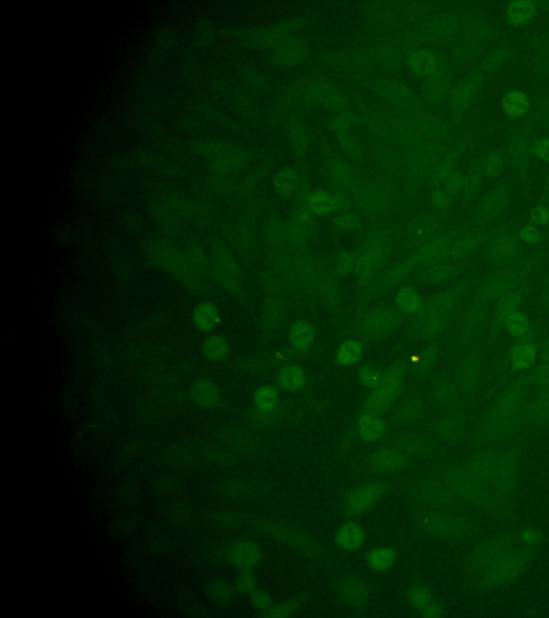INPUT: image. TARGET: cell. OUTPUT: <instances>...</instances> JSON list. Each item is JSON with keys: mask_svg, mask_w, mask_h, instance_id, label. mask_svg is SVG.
I'll use <instances>...</instances> for the list:
<instances>
[{"mask_svg": "<svg viewBox=\"0 0 549 618\" xmlns=\"http://www.w3.org/2000/svg\"><path fill=\"white\" fill-rule=\"evenodd\" d=\"M229 562L240 571L252 570L262 560V551L250 540H240L233 543L227 553Z\"/></svg>", "mask_w": 549, "mask_h": 618, "instance_id": "6", "label": "cell"}, {"mask_svg": "<svg viewBox=\"0 0 549 618\" xmlns=\"http://www.w3.org/2000/svg\"><path fill=\"white\" fill-rule=\"evenodd\" d=\"M280 313L281 311L278 303H273V302L269 303V306L267 309V315H265L267 327L275 324L278 321V319H280Z\"/></svg>", "mask_w": 549, "mask_h": 618, "instance_id": "37", "label": "cell"}, {"mask_svg": "<svg viewBox=\"0 0 549 618\" xmlns=\"http://www.w3.org/2000/svg\"><path fill=\"white\" fill-rule=\"evenodd\" d=\"M235 587L225 580H214L208 586V596L218 604H225L233 597Z\"/></svg>", "mask_w": 549, "mask_h": 618, "instance_id": "22", "label": "cell"}, {"mask_svg": "<svg viewBox=\"0 0 549 618\" xmlns=\"http://www.w3.org/2000/svg\"><path fill=\"white\" fill-rule=\"evenodd\" d=\"M357 260H355L353 254L350 252H340L335 261V271L341 276H346L348 274L351 273L357 269Z\"/></svg>", "mask_w": 549, "mask_h": 618, "instance_id": "31", "label": "cell"}, {"mask_svg": "<svg viewBox=\"0 0 549 618\" xmlns=\"http://www.w3.org/2000/svg\"><path fill=\"white\" fill-rule=\"evenodd\" d=\"M405 377V368L403 365L396 364L386 369L380 384L365 401V409L380 415L391 408L401 393Z\"/></svg>", "mask_w": 549, "mask_h": 618, "instance_id": "1", "label": "cell"}, {"mask_svg": "<svg viewBox=\"0 0 549 618\" xmlns=\"http://www.w3.org/2000/svg\"><path fill=\"white\" fill-rule=\"evenodd\" d=\"M250 602L256 610H260V611H267L271 606V596L267 594V591H260V589H256L250 595Z\"/></svg>", "mask_w": 549, "mask_h": 618, "instance_id": "34", "label": "cell"}, {"mask_svg": "<svg viewBox=\"0 0 549 618\" xmlns=\"http://www.w3.org/2000/svg\"><path fill=\"white\" fill-rule=\"evenodd\" d=\"M339 594L346 604L355 608H363L369 602V589L364 582L357 577H348L339 587Z\"/></svg>", "mask_w": 549, "mask_h": 618, "instance_id": "9", "label": "cell"}, {"mask_svg": "<svg viewBox=\"0 0 549 618\" xmlns=\"http://www.w3.org/2000/svg\"><path fill=\"white\" fill-rule=\"evenodd\" d=\"M317 285H319L321 296L324 298L325 301L330 304L337 302L338 298H339L340 288L337 279L332 273L322 274L319 278Z\"/></svg>", "mask_w": 549, "mask_h": 618, "instance_id": "23", "label": "cell"}, {"mask_svg": "<svg viewBox=\"0 0 549 618\" xmlns=\"http://www.w3.org/2000/svg\"><path fill=\"white\" fill-rule=\"evenodd\" d=\"M537 231L535 230V228L533 227H527L522 230V239H525L527 242L533 243L537 240Z\"/></svg>", "mask_w": 549, "mask_h": 618, "instance_id": "39", "label": "cell"}, {"mask_svg": "<svg viewBox=\"0 0 549 618\" xmlns=\"http://www.w3.org/2000/svg\"><path fill=\"white\" fill-rule=\"evenodd\" d=\"M193 325L201 332H210L220 322L217 307L210 302H203L197 306L192 315Z\"/></svg>", "mask_w": 549, "mask_h": 618, "instance_id": "12", "label": "cell"}, {"mask_svg": "<svg viewBox=\"0 0 549 618\" xmlns=\"http://www.w3.org/2000/svg\"><path fill=\"white\" fill-rule=\"evenodd\" d=\"M363 345L359 340H350L342 342L338 348L336 360L342 366H351L357 364L363 355Z\"/></svg>", "mask_w": 549, "mask_h": 618, "instance_id": "19", "label": "cell"}, {"mask_svg": "<svg viewBox=\"0 0 549 618\" xmlns=\"http://www.w3.org/2000/svg\"><path fill=\"white\" fill-rule=\"evenodd\" d=\"M539 153L541 154V156L549 159V141H546L542 145H539Z\"/></svg>", "mask_w": 549, "mask_h": 618, "instance_id": "41", "label": "cell"}, {"mask_svg": "<svg viewBox=\"0 0 549 618\" xmlns=\"http://www.w3.org/2000/svg\"><path fill=\"white\" fill-rule=\"evenodd\" d=\"M229 344L221 335H210L203 342L202 353L212 362L223 361L229 355Z\"/></svg>", "mask_w": 549, "mask_h": 618, "instance_id": "14", "label": "cell"}, {"mask_svg": "<svg viewBox=\"0 0 549 618\" xmlns=\"http://www.w3.org/2000/svg\"><path fill=\"white\" fill-rule=\"evenodd\" d=\"M410 464V456L397 447H384L371 455L369 465L377 474H394Z\"/></svg>", "mask_w": 549, "mask_h": 618, "instance_id": "4", "label": "cell"}, {"mask_svg": "<svg viewBox=\"0 0 549 618\" xmlns=\"http://www.w3.org/2000/svg\"><path fill=\"white\" fill-rule=\"evenodd\" d=\"M424 412V403L418 397H409L401 401L394 413V420L399 426H408L418 420Z\"/></svg>", "mask_w": 549, "mask_h": 618, "instance_id": "13", "label": "cell"}, {"mask_svg": "<svg viewBox=\"0 0 549 618\" xmlns=\"http://www.w3.org/2000/svg\"><path fill=\"white\" fill-rule=\"evenodd\" d=\"M414 261L407 262V263L401 264L394 267L392 271L385 274V276L382 277L378 285H377V290L386 291L388 289L394 288L397 285L401 284V281L405 280V277L409 276V274L412 272L414 267Z\"/></svg>", "mask_w": 549, "mask_h": 618, "instance_id": "18", "label": "cell"}, {"mask_svg": "<svg viewBox=\"0 0 549 618\" xmlns=\"http://www.w3.org/2000/svg\"><path fill=\"white\" fill-rule=\"evenodd\" d=\"M533 217H535V219L537 220V221H539V223H544V221H546V220L548 219V214H547L546 210L542 208H535L533 212Z\"/></svg>", "mask_w": 549, "mask_h": 618, "instance_id": "40", "label": "cell"}, {"mask_svg": "<svg viewBox=\"0 0 549 618\" xmlns=\"http://www.w3.org/2000/svg\"><path fill=\"white\" fill-rule=\"evenodd\" d=\"M385 492L386 487L381 482L361 484L352 489L344 498V510L351 516L365 514L376 506Z\"/></svg>", "mask_w": 549, "mask_h": 618, "instance_id": "3", "label": "cell"}, {"mask_svg": "<svg viewBox=\"0 0 549 618\" xmlns=\"http://www.w3.org/2000/svg\"><path fill=\"white\" fill-rule=\"evenodd\" d=\"M535 360V350L531 346L522 345L513 352V362L519 368L533 366Z\"/></svg>", "mask_w": 549, "mask_h": 618, "instance_id": "28", "label": "cell"}, {"mask_svg": "<svg viewBox=\"0 0 549 618\" xmlns=\"http://www.w3.org/2000/svg\"><path fill=\"white\" fill-rule=\"evenodd\" d=\"M506 110L513 114H520L528 109V102L522 93H511L504 100Z\"/></svg>", "mask_w": 549, "mask_h": 618, "instance_id": "33", "label": "cell"}, {"mask_svg": "<svg viewBox=\"0 0 549 618\" xmlns=\"http://www.w3.org/2000/svg\"><path fill=\"white\" fill-rule=\"evenodd\" d=\"M278 392L271 386H261L254 393V405L262 412H269L273 410L278 404Z\"/></svg>", "mask_w": 549, "mask_h": 618, "instance_id": "21", "label": "cell"}, {"mask_svg": "<svg viewBox=\"0 0 549 618\" xmlns=\"http://www.w3.org/2000/svg\"><path fill=\"white\" fill-rule=\"evenodd\" d=\"M278 382L284 391L296 392L306 384V374L302 367L290 365L281 369L278 375Z\"/></svg>", "mask_w": 549, "mask_h": 618, "instance_id": "15", "label": "cell"}, {"mask_svg": "<svg viewBox=\"0 0 549 618\" xmlns=\"http://www.w3.org/2000/svg\"><path fill=\"white\" fill-rule=\"evenodd\" d=\"M424 355L420 359L416 360V366L414 369V376L416 379H424L429 373L432 365L435 364L437 359L438 350L436 347H428L425 349Z\"/></svg>", "mask_w": 549, "mask_h": 618, "instance_id": "25", "label": "cell"}, {"mask_svg": "<svg viewBox=\"0 0 549 618\" xmlns=\"http://www.w3.org/2000/svg\"><path fill=\"white\" fill-rule=\"evenodd\" d=\"M528 533V535H529V537H528V536H525L526 540L529 541V542H533V541L535 540V531H530V533Z\"/></svg>", "mask_w": 549, "mask_h": 618, "instance_id": "42", "label": "cell"}, {"mask_svg": "<svg viewBox=\"0 0 549 618\" xmlns=\"http://www.w3.org/2000/svg\"><path fill=\"white\" fill-rule=\"evenodd\" d=\"M388 257V248L383 243L374 241L365 248L359 259L357 260V272L359 280L366 283L376 275L382 267Z\"/></svg>", "mask_w": 549, "mask_h": 618, "instance_id": "5", "label": "cell"}, {"mask_svg": "<svg viewBox=\"0 0 549 618\" xmlns=\"http://www.w3.org/2000/svg\"><path fill=\"white\" fill-rule=\"evenodd\" d=\"M307 206L313 213L317 215H326L330 213L335 206L334 198L328 193L317 191L308 199Z\"/></svg>", "mask_w": 549, "mask_h": 618, "instance_id": "24", "label": "cell"}, {"mask_svg": "<svg viewBox=\"0 0 549 618\" xmlns=\"http://www.w3.org/2000/svg\"><path fill=\"white\" fill-rule=\"evenodd\" d=\"M395 562L396 553L392 547H376L367 554L369 567L374 571H388L393 567Z\"/></svg>", "mask_w": 549, "mask_h": 618, "instance_id": "16", "label": "cell"}, {"mask_svg": "<svg viewBox=\"0 0 549 618\" xmlns=\"http://www.w3.org/2000/svg\"><path fill=\"white\" fill-rule=\"evenodd\" d=\"M396 304L399 311L405 313H413L422 307V298L415 289L403 288L396 296Z\"/></svg>", "mask_w": 549, "mask_h": 618, "instance_id": "20", "label": "cell"}, {"mask_svg": "<svg viewBox=\"0 0 549 618\" xmlns=\"http://www.w3.org/2000/svg\"><path fill=\"white\" fill-rule=\"evenodd\" d=\"M383 373L377 365L367 364L359 368V378L363 386L369 388H374L380 384Z\"/></svg>", "mask_w": 549, "mask_h": 618, "instance_id": "26", "label": "cell"}, {"mask_svg": "<svg viewBox=\"0 0 549 618\" xmlns=\"http://www.w3.org/2000/svg\"><path fill=\"white\" fill-rule=\"evenodd\" d=\"M291 344L300 350L309 348L315 340V330L307 321L298 320L293 323L290 330Z\"/></svg>", "mask_w": 549, "mask_h": 618, "instance_id": "17", "label": "cell"}, {"mask_svg": "<svg viewBox=\"0 0 549 618\" xmlns=\"http://www.w3.org/2000/svg\"><path fill=\"white\" fill-rule=\"evenodd\" d=\"M235 589L243 595H251L256 589V579L251 570L240 571L235 580Z\"/></svg>", "mask_w": 549, "mask_h": 618, "instance_id": "30", "label": "cell"}, {"mask_svg": "<svg viewBox=\"0 0 549 618\" xmlns=\"http://www.w3.org/2000/svg\"><path fill=\"white\" fill-rule=\"evenodd\" d=\"M511 15L515 20H524L528 19L530 15L533 13V3H518L511 8Z\"/></svg>", "mask_w": 549, "mask_h": 618, "instance_id": "35", "label": "cell"}, {"mask_svg": "<svg viewBox=\"0 0 549 618\" xmlns=\"http://www.w3.org/2000/svg\"><path fill=\"white\" fill-rule=\"evenodd\" d=\"M408 600L415 608H418L420 611L432 602L430 591L422 585H415L409 589Z\"/></svg>", "mask_w": 549, "mask_h": 618, "instance_id": "29", "label": "cell"}, {"mask_svg": "<svg viewBox=\"0 0 549 618\" xmlns=\"http://www.w3.org/2000/svg\"><path fill=\"white\" fill-rule=\"evenodd\" d=\"M357 428L359 436L369 443L379 441L388 432L385 421L381 418L378 413L370 411H367L359 416L357 419Z\"/></svg>", "mask_w": 549, "mask_h": 618, "instance_id": "7", "label": "cell"}, {"mask_svg": "<svg viewBox=\"0 0 549 618\" xmlns=\"http://www.w3.org/2000/svg\"><path fill=\"white\" fill-rule=\"evenodd\" d=\"M394 445L409 456L427 454L432 448L428 438L416 432H405L398 435L394 440Z\"/></svg>", "mask_w": 549, "mask_h": 618, "instance_id": "10", "label": "cell"}, {"mask_svg": "<svg viewBox=\"0 0 549 618\" xmlns=\"http://www.w3.org/2000/svg\"><path fill=\"white\" fill-rule=\"evenodd\" d=\"M401 318V313H398L394 308L378 306L361 317L357 331L359 336L366 340H382L397 329Z\"/></svg>", "mask_w": 549, "mask_h": 618, "instance_id": "2", "label": "cell"}, {"mask_svg": "<svg viewBox=\"0 0 549 618\" xmlns=\"http://www.w3.org/2000/svg\"><path fill=\"white\" fill-rule=\"evenodd\" d=\"M528 320L525 316L520 313H514L506 318V327L508 331L515 336H520L527 331Z\"/></svg>", "mask_w": 549, "mask_h": 618, "instance_id": "32", "label": "cell"}, {"mask_svg": "<svg viewBox=\"0 0 549 618\" xmlns=\"http://www.w3.org/2000/svg\"><path fill=\"white\" fill-rule=\"evenodd\" d=\"M191 397L203 408H214L221 401V393L215 382L210 379H199L191 386Z\"/></svg>", "mask_w": 549, "mask_h": 618, "instance_id": "8", "label": "cell"}, {"mask_svg": "<svg viewBox=\"0 0 549 618\" xmlns=\"http://www.w3.org/2000/svg\"><path fill=\"white\" fill-rule=\"evenodd\" d=\"M365 531L359 524L347 522L340 526L336 533V542L342 550L355 551L364 543Z\"/></svg>", "mask_w": 549, "mask_h": 618, "instance_id": "11", "label": "cell"}, {"mask_svg": "<svg viewBox=\"0 0 549 618\" xmlns=\"http://www.w3.org/2000/svg\"><path fill=\"white\" fill-rule=\"evenodd\" d=\"M440 614H441V608L439 604L434 602H430L421 610V615L425 616V617H437Z\"/></svg>", "mask_w": 549, "mask_h": 618, "instance_id": "38", "label": "cell"}, {"mask_svg": "<svg viewBox=\"0 0 549 618\" xmlns=\"http://www.w3.org/2000/svg\"><path fill=\"white\" fill-rule=\"evenodd\" d=\"M300 599H293L289 602H282V604H276V606H271L269 610L265 611L264 616L271 618H284L292 615L294 612L300 608Z\"/></svg>", "mask_w": 549, "mask_h": 618, "instance_id": "27", "label": "cell"}, {"mask_svg": "<svg viewBox=\"0 0 549 618\" xmlns=\"http://www.w3.org/2000/svg\"><path fill=\"white\" fill-rule=\"evenodd\" d=\"M359 218L357 216L352 215V214H344V216L338 218L337 220L338 227L344 229V230H351V229L357 228L359 225Z\"/></svg>", "mask_w": 549, "mask_h": 618, "instance_id": "36", "label": "cell"}]
</instances>
